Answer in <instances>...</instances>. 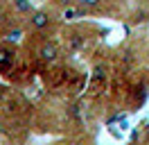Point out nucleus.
I'll return each mask as SVG.
<instances>
[{
	"instance_id": "nucleus-9",
	"label": "nucleus",
	"mask_w": 149,
	"mask_h": 145,
	"mask_svg": "<svg viewBox=\"0 0 149 145\" xmlns=\"http://www.w3.org/2000/svg\"><path fill=\"white\" fill-rule=\"evenodd\" d=\"M5 95H7V86H2V84H0V102L5 100Z\"/></svg>"
},
{
	"instance_id": "nucleus-1",
	"label": "nucleus",
	"mask_w": 149,
	"mask_h": 145,
	"mask_svg": "<svg viewBox=\"0 0 149 145\" xmlns=\"http://www.w3.org/2000/svg\"><path fill=\"white\" fill-rule=\"evenodd\" d=\"M56 20H61V18L52 14L50 9H34L32 14L27 16V27L29 32H34V34H45V32H52L56 27Z\"/></svg>"
},
{
	"instance_id": "nucleus-4",
	"label": "nucleus",
	"mask_w": 149,
	"mask_h": 145,
	"mask_svg": "<svg viewBox=\"0 0 149 145\" xmlns=\"http://www.w3.org/2000/svg\"><path fill=\"white\" fill-rule=\"evenodd\" d=\"M88 16V11L84 7H79V5H70V7H65L59 11V18L63 20V23H77V20H81V18Z\"/></svg>"
},
{
	"instance_id": "nucleus-3",
	"label": "nucleus",
	"mask_w": 149,
	"mask_h": 145,
	"mask_svg": "<svg viewBox=\"0 0 149 145\" xmlns=\"http://www.w3.org/2000/svg\"><path fill=\"white\" fill-rule=\"evenodd\" d=\"M36 59L41 63H54L56 59H59V45H56V41H43V43L36 48Z\"/></svg>"
},
{
	"instance_id": "nucleus-7",
	"label": "nucleus",
	"mask_w": 149,
	"mask_h": 145,
	"mask_svg": "<svg viewBox=\"0 0 149 145\" xmlns=\"http://www.w3.org/2000/svg\"><path fill=\"white\" fill-rule=\"evenodd\" d=\"M104 2H106V0H77V5H79V7H84L88 14H93V11H100Z\"/></svg>"
},
{
	"instance_id": "nucleus-8",
	"label": "nucleus",
	"mask_w": 149,
	"mask_h": 145,
	"mask_svg": "<svg viewBox=\"0 0 149 145\" xmlns=\"http://www.w3.org/2000/svg\"><path fill=\"white\" fill-rule=\"evenodd\" d=\"M54 5L59 9H65V7H70V5H77V0H54Z\"/></svg>"
},
{
	"instance_id": "nucleus-6",
	"label": "nucleus",
	"mask_w": 149,
	"mask_h": 145,
	"mask_svg": "<svg viewBox=\"0 0 149 145\" xmlns=\"http://www.w3.org/2000/svg\"><path fill=\"white\" fill-rule=\"evenodd\" d=\"M11 9H14L18 16H29L36 7H34L29 0H11Z\"/></svg>"
},
{
	"instance_id": "nucleus-5",
	"label": "nucleus",
	"mask_w": 149,
	"mask_h": 145,
	"mask_svg": "<svg viewBox=\"0 0 149 145\" xmlns=\"http://www.w3.org/2000/svg\"><path fill=\"white\" fill-rule=\"evenodd\" d=\"M0 36H2V41L18 43L20 39H23V27L20 25H9V27H5V30H0Z\"/></svg>"
},
{
	"instance_id": "nucleus-2",
	"label": "nucleus",
	"mask_w": 149,
	"mask_h": 145,
	"mask_svg": "<svg viewBox=\"0 0 149 145\" xmlns=\"http://www.w3.org/2000/svg\"><path fill=\"white\" fill-rule=\"evenodd\" d=\"M18 63V48L16 43L0 41V75H11Z\"/></svg>"
}]
</instances>
